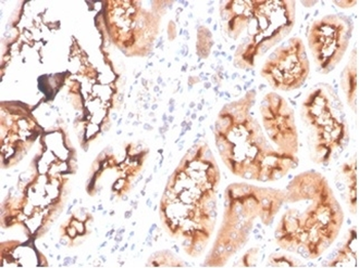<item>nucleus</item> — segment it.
<instances>
[{"label":"nucleus","mask_w":359,"mask_h":268,"mask_svg":"<svg viewBox=\"0 0 359 268\" xmlns=\"http://www.w3.org/2000/svg\"><path fill=\"white\" fill-rule=\"evenodd\" d=\"M310 74V61L304 41L290 37L277 46L260 69L261 77L278 92H292L305 85Z\"/></svg>","instance_id":"8"},{"label":"nucleus","mask_w":359,"mask_h":268,"mask_svg":"<svg viewBox=\"0 0 359 268\" xmlns=\"http://www.w3.org/2000/svg\"><path fill=\"white\" fill-rule=\"evenodd\" d=\"M285 201V190L248 183L226 189L223 223L205 265L223 267L249 243L258 222L273 225Z\"/></svg>","instance_id":"5"},{"label":"nucleus","mask_w":359,"mask_h":268,"mask_svg":"<svg viewBox=\"0 0 359 268\" xmlns=\"http://www.w3.org/2000/svg\"><path fill=\"white\" fill-rule=\"evenodd\" d=\"M358 260V228H350L344 243L329 261L325 263L327 267H350Z\"/></svg>","instance_id":"11"},{"label":"nucleus","mask_w":359,"mask_h":268,"mask_svg":"<svg viewBox=\"0 0 359 268\" xmlns=\"http://www.w3.org/2000/svg\"><path fill=\"white\" fill-rule=\"evenodd\" d=\"M310 159L316 165L329 166L340 159L350 141L344 105L332 86H312L300 104Z\"/></svg>","instance_id":"6"},{"label":"nucleus","mask_w":359,"mask_h":268,"mask_svg":"<svg viewBox=\"0 0 359 268\" xmlns=\"http://www.w3.org/2000/svg\"><path fill=\"white\" fill-rule=\"evenodd\" d=\"M283 213L274 229L277 246L307 260L323 256L338 239L344 211L325 175L308 170L285 188Z\"/></svg>","instance_id":"2"},{"label":"nucleus","mask_w":359,"mask_h":268,"mask_svg":"<svg viewBox=\"0 0 359 268\" xmlns=\"http://www.w3.org/2000/svg\"><path fill=\"white\" fill-rule=\"evenodd\" d=\"M250 90L224 106L215 138L220 156L235 176L256 182H276L299 166V132L294 109L276 92L257 102Z\"/></svg>","instance_id":"1"},{"label":"nucleus","mask_w":359,"mask_h":268,"mask_svg":"<svg viewBox=\"0 0 359 268\" xmlns=\"http://www.w3.org/2000/svg\"><path fill=\"white\" fill-rule=\"evenodd\" d=\"M158 255L154 254V256L151 257L148 265H155V267H181L182 262L174 257V255L168 253V256H165L166 252H159Z\"/></svg>","instance_id":"12"},{"label":"nucleus","mask_w":359,"mask_h":268,"mask_svg":"<svg viewBox=\"0 0 359 268\" xmlns=\"http://www.w3.org/2000/svg\"><path fill=\"white\" fill-rule=\"evenodd\" d=\"M221 15L228 35L233 39L241 37L235 52V66L250 70L292 32L296 24V1L223 2Z\"/></svg>","instance_id":"4"},{"label":"nucleus","mask_w":359,"mask_h":268,"mask_svg":"<svg viewBox=\"0 0 359 268\" xmlns=\"http://www.w3.org/2000/svg\"><path fill=\"white\" fill-rule=\"evenodd\" d=\"M353 29V22L344 15H325L312 22L307 41L318 72L329 74L336 69L349 48Z\"/></svg>","instance_id":"7"},{"label":"nucleus","mask_w":359,"mask_h":268,"mask_svg":"<svg viewBox=\"0 0 359 268\" xmlns=\"http://www.w3.org/2000/svg\"><path fill=\"white\" fill-rule=\"evenodd\" d=\"M219 180L218 168L205 144L191 148L168 180L161 215L170 234L184 239L190 256L203 252L214 230Z\"/></svg>","instance_id":"3"},{"label":"nucleus","mask_w":359,"mask_h":268,"mask_svg":"<svg viewBox=\"0 0 359 268\" xmlns=\"http://www.w3.org/2000/svg\"><path fill=\"white\" fill-rule=\"evenodd\" d=\"M341 90L346 103L351 112L358 114V48H354L350 55L348 63L341 72Z\"/></svg>","instance_id":"9"},{"label":"nucleus","mask_w":359,"mask_h":268,"mask_svg":"<svg viewBox=\"0 0 359 268\" xmlns=\"http://www.w3.org/2000/svg\"><path fill=\"white\" fill-rule=\"evenodd\" d=\"M340 184H343L342 192L343 199H345L346 206L351 214H358V156L350 157L349 159L343 163L340 170Z\"/></svg>","instance_id":"10"},{"label":"nucleus","mask_w":359,"mask_h":268,"mask_svg":"<svg viewBox=\"0 0 359 268\" xmlns=\"http://www.w3.org/2000/svg\"><path fill=\"white\" fill-rule=\"evenodd\" d=\"M300 264V261L285 255H272L268 260V265L271 267H294Z\"/></svg>","instance_id":"13"}]
</instances>
